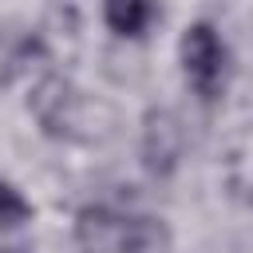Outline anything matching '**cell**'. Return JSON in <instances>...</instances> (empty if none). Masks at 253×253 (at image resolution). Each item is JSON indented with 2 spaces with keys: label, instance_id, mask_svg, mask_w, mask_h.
Returning a JSON list of instances; mask_svg holds the SVG:
<instances>
[{
  "label": "cell",
  "instance_id": "3957f363",
  "mask_svg": "<svg viewBox=\"0 0 253 253\" xmlns=\"http://www.w3.org/2000/svg\"><path fill=\"white\" fill-rule=\"evenodd\" d=\"M182 146H186L182 119L170 107H150L142 115V166L154 178H170L182 158Z\"/></svg>",
  "mask_w": 253,
  "mask_h": 253
},
{
  "label": "cell",
  "instance_id": "6da1fadb",
  "mask_svg": "<svg viewBox=\"0 0 253 253\" xmlns=\"http://www.w3.org/2000/svg\"><path fill=\"white\" fill-rule=\"evenodd\" d=\"M28 111L36 115V123L51 134V138H107L115 126V115L107 103H91L83 99L63 75H43L32 95H28Z\"/></svg>",
  "mask_w": 253,
  "mask_h": 253
},
{
  "label": "cell",
  "instance_id": "277c9868",
  "mask_svg": "<svg viewBox=\"0 0 253 253\" xmlns=\"http://www.w3.org/2000/svg\"><path fill=\"white\" fill-rule=\"evenodd\" d=\"M123 225L126 217L111 213L107 206H87L75 217V241L83 253H123Z\"/></svg>",
  "mask_w": 253,
  "mask_h": 253
},
{
  "label": "cell",
  "instance_id": "52a82bcc",
  "mask_svg": "<svg viewBox=\"0 0 253 253\" xmlns=\"http://www.w3.org/2000/svg\"><path fill=\"white\" fill-rule=\"evenodd\" d=\"M28 217H32V206L20 198V190H12L8 182H0V225L12 229L20 221H28Z\"/></svg>",
  "mask_w": 253,
  "mask_h": 253
},
{
  "label": "cell",
  "instance_id": "7a4b0ae2",
  "mask_svg": "<svg viewBox=\"0 0 253 253\" xmlns=\"http://www.w3.org/2000/svg\"><path fill=\"white\" fill-rule=\"evenodd\" d=\"M182 71L202 99H217L225 87V47L210 24H190L182 36Z\"/></svg>",
  "mask_w": 253,
  "mask_h": 253
},
{
  "label": "cell",
  "instance_id": "ba28073f",
  "mask_svg": "<svg viewBox=\"0 0 253 253\" xmlns=\"http://www.w3.org/2000/svg\"><path fill=\"white\" fill-rule=\"evenodd\" d=\"M0 253H24V249H0Z\"/></svg>",
  "mask_w": 253,
  "mask_h": 253
},
{
  "label": "cell",
  "instance_id": "8992f818",
  "mask_svg": "<svg viewBox=\"0 0 253 253\" xmlns=\"http://www.w3.org/2000/svg\"><path fill=\"white\" fill-rule=\"evenodd\" d=\"M150 16H154V0H107L103 4V20L119 36H142Z\"/></svg>",
  "mask_w": 253,
  "mask_h": 253
},
{
  "label": "cell",
  "instance_id": "5b68a950",
  "mask_svg": "<svg viewBox=\"0 0 253 253\" xmlns=\"http://www.w3.org/2000/svg\"><path fill=\"white\" fill-rule=\"evenodd\" d=\"M170 245H174V237H170L166 221L146 217V213L126 217V225H123V253H170Z\"/></svg>",
  "mask_w": 253,
  "mask_h": 253
}]
</instances>
